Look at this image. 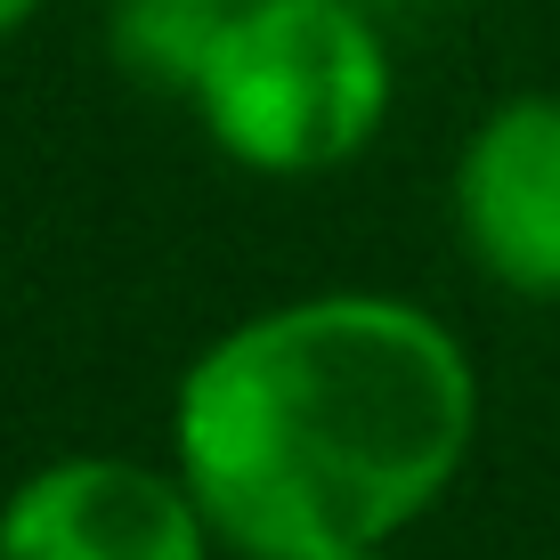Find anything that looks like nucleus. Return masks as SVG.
<instances>
[{"instance_id": "1", "label": "nucleus", "mask_w": 560, "mask_h": 560, "mask_svg": "<svg viewBox=\"0 0 560 560\" xmlns=\"http://www.w3.org/2000/svg\"><path fill=\"white\" fill-rule=\"evenodd\" d=\"M471 365L407 301L325 293L236 325L179 382V471L244 560L365 552L471 447Z\"/></svg>"}, {"instance_id": "2", "label": "nucleus", "mask_w": 560, "mask_h": 560, "mask_svg": "<svg viewBox=\"0 0 560 560\" xmlns=\"http://www.w3.org/2000/svg\"><path fill=\"white\" fill-rule=\"evenodd\" d=\"M196 114L228 163L268 179L334 171L390 114V49L350 0H244L228 9Z\"/></svg>"}, {"instance_id": "3", "label": "nucleus", "mask_w": 560, "mask_h": 560, "mask_svg": "<svg viewBox=\"0 0 560 560\" xmlns=\"http://www.w3.org/2000/svg\"><path fill=\"white\" fill-rule=\"evenodd\" d=\"M211 512L196 488L122 455H66L0 504V560H203Z\"/></svg>"}, {"instance_id": "4", "label": "nucleus", "mask_w": 560, "mask_h": 560, "mask_svg": "<svg viewBox=\"0 0 560 560\" xmlns=\"http://www.w3.org/2000/svg\"><path fill=\"white\" fill-rule=\"evenodd\" d=\"M455 228L512 293H560V98H512L455 163Z\"/></svg>"}, {"instance_id": "5", "label": "nucleus", "mask_w": 560, "mask_h": 560, "mask_svg": "<svg viewBox=\"0 0 560 560\" xmlns=\"http://www.w3.org/2000/svg\"><path fill=\"white\" fill-rule=\"evenodd\" d=\"M220 25H228V0H122L114 57H122L130 82L196 98L211 49H220Z\"/></svg>"}, {"instance_id": "6", "label": "nucleus", "mask_w": 560, "mask_h": 560, "mask_svg": "<svg viewBox=\"0 0 560 560\" xmlns=\"http://www.w3.org/2000/svg\"><path fill=\"white\" fill-rule=\"evenodd\" d=\"M33 9H42V0H0V42H9V33H16V25H25V16H33Z\"/></svg>"}, {"instance_id": "7", "label": "nucleus", "mask_w": 560, "mask_h": 560, "mask_svg": "<svg viewBox=\"0 0 560 560\" xmlns=\"http://www.w3.org/2000/svg\"><path fill=\"white\" fill-rule=\"evenodd\" d=\"M325 560H382V545H365V552H325Z\"/></svg>"}]
</instances>
